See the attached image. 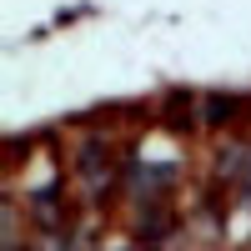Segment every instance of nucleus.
Here are the masks:
<instances>
[{
    "label": "nucleus",
    "mask_w": 251,
    "mask_h": 251,
    "mask_svg": "<svg viewBox=\"0 0 251 251\" xmlns=\"http://www.w3.org/2000/svg\"><path fill=\"white\" fill-rule=\"evenodd\" d=\"M80 181H86V196H91V201L106 196L111 186H116V166H111V156H106V146H100V141H86V146H80Z\"/></svg>",
    "instance_id": "f257e3e1"
},
{
    "label": "nucleus",
    "mask_w": 251,
    "mask_h": 251,
    "mask_svg": "<svg viewBox=\"0 0 251 251\" xmlns=\"http://www.w3.org/2000/svg\"><path fill=\"white\" fill-rule=\"evenodd\" d=\"M121 251H136V246H121Z\"/></svg>",
    "instance_id": "7ed1b4c3"
},
{
    "label": "nucleus",
    "mask_w": 251,
    "mask_h": 251,
    "mask_svg": "<svg viewBox=\"0 0 251 251\" xmlns=\"http://www.w3.org/2000/svg\"><path fill=\"white\" fill-rule=\"evenodd\" d=\"M241 201L251 206V171H246V181H241Z\"/></svg>",
    "instance_id": "f03ea898"
}]
</instances>
